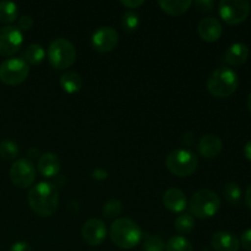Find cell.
<instances>
[{
  "mask_svg": "<svg viewBox=\"0 0 251 251\" xmlns=\"http://www.w3.org/2000/svg\"><path fill=\"white\" fill-rule=\"evenodd\" d=\"M220 15L228 25L242 24L250 14V2L244 0H222L218 5Z\"/></svg>",
  "mask_w": 251,
  "mask_h": 251,
  "instance_id": "cell-8",
  "label": "cell"
},
{
  "mask_svg": "<svg viewBox=\"0 0 251 251\" xmlns=\"http://www.w3.org/2000/svg\"><path fill=\"white\" fill-rule=\"evenodd\" d=\"M122 5H124L125 7H127V9H136V7L141 6L142 4H144V1L142 0H122Z\"/></svg>",
  "mask_w": 251,
  "mask_h": 251,
  "instance_id": "cell-34",
  "label": "cell"
},
{
  "mask_svg": "<svg viewBox=\"0 0 251 251\" xmlns=\"http://www.w3.org/2000/svg\"><path fill=\"white\" fill-rule=\"evenodd\" d=\"M19 7L15 2L2 0L0 1V22L2 24H11L17 19Z\"/></svg>",
  "mask_w": 251,
  "mask_h": 251,
  "instance_id": "cell-22",
  "label": "cell"
},
{
  "mask_svg": "<svg viewBox=\"0 0 251 251\" xmlns=\"http://www.w3.org/2000/svg\"><path fill=\"white\" fill-rule=\"evenodd\" d=\"M24 36L17 26L6 25L0 28V55L10 56L22 46Z\"/></svg>",
  "mask_w": 251,
  "mask_h": 251,
  "instance_id": "cell-10",
  "label": "cell"
},
{
  "mask_svg": "<svg viewBox=\"0 0 251 251\" xmlns=\"http://www.w3.org/2000/svg\"><path fill=\"white\" fill-rule=\"evenodd\" d=\"M163 205L172 212H183L188 206V201L185 194L180 189L169 188L163 194Z\"/></svg>",
  "mask_w": 251,
  "mask_h": 251,
  "instance_id": "cell-16",
  "label": "cell"
},
{
  "mask_svg": "<svg viewBox=\"0 0 251 251\" xmlns=\"http://www.w3.org/2000/svg\"><path fill=\"white\" fill-rule=\"evenodd\" d=\"M142 248L145 251H164L166 250V244L158 235L146 234L142 243Z\"/></svg>",
  "mask_w": 251,
  "mask_h": 251,
  "instance_id": "cell-26",
  "label": "cell"
},
{
  "mask_svg": "<svg viewBox=\"0 0 251 251\" xmlns=\"http://www.w3.org/2000/svg\"><path fill=\"white\" fill-rule=\"evenodd\" d=\"M83 81L76 71H66L60 77V86L66 93H76L82 88Z\"/></svg>",
  "mask_w": 251,
  "mask_h": 251,
  "instance_id": "cell-19",
  "label": "cell"
},
{
  "mask_svg": "<svg viewBox=\"0 0 251 251\" xmlns=\"http://www.w3.org/2000/svg\"><path fill=\"white\" fill-rule=\"evenodd\" d=\"M248 108H249V110L251 113V93L249 95V97H248Z\"/></svg>",
  "mask_w": 251,
  "mask_h": 251,
  "instance_id": "cell-39",
  "label": "cell"
},
{
  "mask_svg": "<svg viewBox=\"0 0 251 251\" xmlns=\"http://www.w3.org/2000/svg\"><path fill=\"white\" fill-rule=\"evenodd\" d=\"M110 238L118 248L130 250L141 243L142 232L139 225L131 218H117L110 227Z\"/></svg>",
  "mask_w": 251,
  "mask_h": 251,
  "instance_id": "cell-2",
  "label": "cell"
},
{
  "mask_svg": "<svg viewBox=\"0 0 251 251\" xmlns=\"http://www.w3.org/2000/svg\"><path fill=\"white\" fill-rule=\"evenodd\" d=\"M19 154V146L12 140H2L0 142V157L5 161H12Z\"/></svg>",
  "mask_w": 251,
  "mask_h": 251,
  "instance_id": "cell-25",
  "label": "cell"
},
{
  "mask_svg": "<svg viewBox=\"0 0 251 251\" xmlns=\"http://www.w3.org/2000/svg\"><path fill=\"white\" fill-rule=\"evenodd\" d=\"M46 58V50L41 44H29L22 53V59L26 61L27 64L31 65H38Z\"/></svg>",
  "mask_w": 251,
  "mask_h": 251,
  "instance_id": "cell-21",
  "label": "cell"
},
{
  "mask_svg": "<svg viewBox=\"0 0 251 251\" xmlns=\"http://www.w3.org/2000/svg\"><path fill=\"white\" fill-rule=\"evenodd\" d=\"M32 26H33V19L29 15H24L17 21V28L20 31H28L32 28Z\"/></svg>",
  "mask_w": 251,
  "mask_h": 251,
  "instance_id": "cell-30",
  "label": "cell"
},
{
  "mask_svg": "<svg viewBox=\"0 0 251 251\" xmlns=\"http://www.w3.org/2000/svg\"><path fill=\"white\" fill-rule=\"evenodd\" d=\"M211 245L216 251H238L240 242L233 233L221 230L212 235Z\"/></svg>",
  "mask_w": 251,
  "mask_h": 251,
  "instance_id": "cell-15",
  "label": "cell"
},
{
  "mask_svg": "<svg viewBox=\"0 0 251 251\" xmlns=\"http://www.w3.org/2000/svg\"><path fill=\"white\" fill-rule=\"evenodd\" d=\"M139 15L132 10H127L122 17V26L126 32H134L139 27Z\"/></svg>",
  "mask_w": 251,
  "mask_h": 251,
  "instance_id": "cell-28",
  "label": "cell"
},
{
  "mask_svg": "<svg viewBox=\"0 0 251 251\" xmlns=\"http://www.w3.org/2000/svg\"><path fill=\"white\" fill-rule=\"evenodd\" d=\"M240 244L244 248V250L251 251V229L245 230L242 234V238H240Z\"/></svg>",
  "mask_w": 251,
  "mask_h": 251,
  "instance_id": "cell-32",
  "label": "cell"
},
{
  "mask_svg": "<svg viewBox=\"0 0 251 251\" xmlns=\"http://www.w3.org/2000/svg\"><path fill=\"white\" fill-rule=\"evenodd\" d=\"M201 251H211V250L210 249H202Z\"/></svg>",
  "mask_w": 251,
  "mask_h": 251,
  "instance_id": "cell-40",
  "label": "cell"
},
{
  "mask_svg": "<svg viewBox=\"0 0 251 251\" xmlns=\"http://www.w3.org/2000/svg\"><path fill=\"white\" fill-rule=\"evenodd\" d=\"M198 157L189 150L179 149L171 152L166 158V167L172 174L180 178L191 176L198 168Z\"/></svg>",
  "mask_w": 251,
  "mask_h": 251,
  "instance_id": "cell-6",
  "label": "cell"
},
{
  "mask_svg": "<svg viewBox=\"0 0 251 251\" xmlns=\"http://www.w3.org/2000/svg\"><path fill=\"white\" fill-rule=\"evenodd\" d=\"M244 154H245V157H247V158L249 159V161H251V140H250L249 142H248L247 145H245Z\"/></svg>",
  "mask_w": 251,
  "mask_h": 251,
  "instance_id": "cell-37",
  "label": "cell"
},
{
  "mask_svg": "<svg viewBox=\"0 0 251 251\" xmlns=\"http://www.w3.org/2000/svg\"><path fill=\"white\" fill-rule=\"evenodd\" d=\"M183 141H184V144H186L188 146H191V145L195 142V136H194L191 132H185L183 136Z\"/></svg>",
  "mask_w": 251,
  "mask_h": 251,
  "instance_id": "cell-36",
  "label": "cell"
},
{
  "mask_svg": "<svg viewBox=\"0 0 251 251\" xmlns=\"http://www.w3.org/2000/svg\"><path fill=\"white\" fill-rule=\"evenodd\" d=\"M123 210V203L120 202L117 199H112V200H108L107 202L103 206L102 213L105 218H114L117 216L120 215Z\"/></svg>",
  "mask_w": 251,
  "mask_h": 251,
  "instance_id": "cell-29",
  "label": "cell"
},
{
  "mask_svg": "<svg viewBox=\"0 0 251 251\" xmlns=\"http://www.w3.org/2000/svg\"><path fill=\"white\" fill-rule=\"evenodd\" d=\"M37 168L43 176L53 178L60 171V161H59L56 154L47 152V153L39 156L38 162H37Z\"/></svg>",
  "mask_w": 251,
  "mask_h": 251,
  "instance_id": "cell-17",
  "label": "cell"
},
{
  "mask_svg": "<svg viewBox=\"0 0 251 251\" xmlns=\"http://www.w3.org/2000/svg\"><path fill=\"white\" fill-rule=\"evenodd\" d=\"M28 74L29 65L22 58H9L0 64V81L5 85H20Z\"/></svg>",
  "mask_w": 251,
  "mask_h": 251,
  "instance_id": "cell-7",
  "label": "cell"
},
{
  "mask_svg": "<svg viewBox=\"0 0 251 251\" xmlns=\"http://www.w3.org/2000/svg\"><path fill=\"white\" fill-rule=\"evenodd\" d=\"M222 140L217 135L213 134H207L201 137L198 145V150L200 152V154L207 159L217 157L222 152Z\"/></svg>",
  "mask_w": 251,
  "mask_h": 251,
  "instance_id": "cell-14",
  "label": "cell"
},
{
  "mask_svg": "<svg viewBox=\"0 0 251 251\" xmlns=\"http://www.w3.org/2000/svg\"><path fill=\"white\" fill-rule=\"evenodd\" d=\"M239 80L234 70L222 66L211 73L207 78V90L215 97L226 98L237 91Z\"/></svg>",
  "mask_w": 251,
  "mask_h": 251,
  "instance_id": "cell-3",
  "label": "cell"
},
{
  "mask_svg": "<svg viewBox=\"0 0 251 251\" xmlns=\"http://www.w3.org/2000/svg\"><path fill=\"white\" fill-rule=\"evenodd\" d=\"M107 172L102 168H97L96 171H93L92 176L96 179V180H103V179L107 178Z\"/></svg>",
  "mask_w": 251,
  "mask_h": 251,
  "instance_id": "cell-35",
  "label": "cell"
},
{
  "mask_svg": "<svg viewBox=\"0 0 251 251\" xmlns=\"http://www.w3.org/2000/svg\"><path fill=\"white\" fill-rule=\"evenodd\" d=\"M107 237V227L104 222L98 218H91L83 225L82 238L91 247H98Z\"/></svg>",
  "mask_w": 251,
  "mask_h": 251,
  "instance_id": "cell-12",
  "label": "cell"
},
{
  "mask_svg": "<svg viewBox=\"0 0 251 251\" xmlns=\"http://www.w3.org/2000/svg\"><path fill=\"white\" fill-rule=\"evenodd\" d=\"M221 206V200L217 194L208 189H202V190L196 191L190 199L189 202V210L195 217L211 218L218 212Z\"/></svg>",
  "mask_w": 251,
  "mask_h": 251,
  "instance_id": "cell-4",
  "label": "cell"
},
{
  "mask_svg": "<svg viewBox=\"0 0 251 251\" xmlns=\"http://www.w3.org/2000/svg\"><path fill=\"white\" fill-rule=\"evenodd\" d=\"M194 5H195L196 7H198V10H200V11H211V10L215 7V1H212V0H198V1L194 2Z\"/></svg>",
  "mask_w": 251,
  "mask_h": 251,
  "instance_id": "cell-31",
  "label": "cell"
},
{
  "mask_svg": "<svg viewBox=\"0 0 251 251\" xmlns=\"http://www.w3.org/2000/svg\"><path fill=\"white\" fill-rule=\"evenodd\" d=\"M28 203L36 215L41 217H50L58 210V189L49 181L38 183L29 190Z\"/></svg>",
  "mask_w": 251,
  "mask_h": 251,
  "instance_id": "cell-1",
  "label": "cell"
},
{
  "mask_svg": "<svg viewBox=\"0 0 251 251\" xmlns=\"http://www.w3.org/2000/svg\"><path fill=\"white\" fill-rule=\"evenodd\" d=\"M119 42V34L113 27H100L92 36V46L100 53H109Z\"/></svg>",
  "mask_w": 251,
  "mask_h": 251,
  "instance_id": "cell-11",
  "label": "cell"
},
{
  "mask_svg": "<svg viewBox=\"0 0 251 251\" xmlns=\"http://www.w3.org/2000/svg\"><path fill=\"white\" fill-rule=\"evenodd\" d=\"M245 202H247L248 207L251 208V185L247 189V193H245Z\"/></svg>",
  "mask_w": 251,
  "mask_h": 251,
  "instance_id": "cell-38",
  "label": "cell"
},
{
  "mask_svg": "<svg viewBox=\"0 0 251 251\" xmlns=\"http://www.w3.org/2000/svg\"><path fill=\"white\" fill-rule=\"evenodd\" d=\"M223 196L229 203H238L242 198V190L237 183H228L223 188Z\"/></svg>",
  "mask_w": 251,
  "mask_h": 251,
  "instance_id": "cell-27",
  "label": "cell"
},
{
  "mask_svg": "<svg viewBox=\"0 0 251 251\" xmlns=\"http://www.w3.org/2000/svg\"><path fill=\"white\" fill-rule=\"evenodd\" d=\"M48 60L53 68L58 70H65L70 68L76 60L75 46L65 38H56L49 44Z\"/></svg>",
  "mask_w": 251,
  "mask_h": 251,
  "instance_id": "cell-5",
  "label": "cell"
},
{
  "mask_svg": "<svg viewBox=\"0 0 251 251\" xmlns=\"http://www.w3.org/2000/svg\"><path fill=\"white\" fill-rule=\"evenodd\" d=\"M10 179L17 188H29L36 180V167L29 159H17L10 168Z\"/></svg>",
  "mask_w": 251,
  "mask_h": 251,
  "instance_id": "cell-9",
  "label": "cell"
},
{
  "mask_svg": "<svg viewBox=\"0 0 251 251\" xmlns=\"http://www.w3.org/2000/svg\"><path fill=\"white\" fill-rule=\"evenodd\" d=\"M249 58V48L244 43H234L225 53V60L229 65H243Z\"/></svg>",
  "mask_w": 251,
  "mask_h": 251,
  "instance_id": "cell-18",
  "label": "cell"
},
{
  "mask_svg": "<svg viewBox=\"0 0 251 251\" xmlns=\"http://www.w3.org/2000/svg\"><path fill=\"white\" fill-rule=\"evenodd\" d=\"M174 226H176V229L180 234H188L195 227V220H194V217L190 213H183V215L176 217Z\"/></svg>",
  "mask_w": 251,
  "mask_h": 251,
  "instance_id": "cell-23",
  "label": "cell"
},
{
  "mask_svg": "<svg viewBox=\"0 0 251 251\" xmlns=\"http://www.w3.org/2000/svg\"><path fill=\"white\" fill-rule=\"evenodd\" d=\"M166 251H194L193 245L186 238L176 235L167 242Z\"/></svg>",
  "mask_w": 251,
  "mask_h": 251,
  "instance_id": "cell-24",
  "label": "cell"
},
{
  "mask_svg": "<svg viewBox=\"0 0 251 251\" xmlns=\"http://www.w3.org/2000/svg\"><path fill=\"white\" fill-rule=\"evenodd\" d=\"M222 25L215 17H205V19H202L199 22V36L205 42L212 43V42L218 41L221 36H222Z\"/></svg>",
  "mask_w": 251,
  "mask_h": 251,
  "instance_id": "cell-13",
  "label": "cell"
},
{
  "mask_svg": "<svg viewBox=\"0 0 251 251\" xmlns=\"http://www.w3.org/2000/svg\"><path fill=\"white\" fill-rule=\"evenodd\" d=\"M10 251H33L32 250L31 245L26 242H17L15 244H12V247L10 248Z\"/></svg>",
  "mask_w": 251,
  "mask_h": 251,
  "instance_id": "cell-33",
  "label": "cell"
},
{
  "mask_svg": "<svg viewBox=\"0 0 251 251\" xmlns=\"http://www.w3.org/2000/svg\"><path fill=\"white\" fill-rule=\"evenodd\" d=\"M158 5L167 14L179 16L188 11L193 2L190 0H161L158 1Z\"/></svg>",
  "mask_w": 251,
  "mask_h": 251,
  "instance_id": "cell-20",
  "label": "cell"
}]
</instances>
